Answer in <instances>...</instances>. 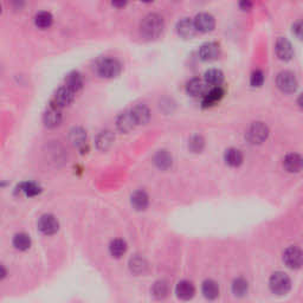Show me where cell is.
Masks as SVG:
<instances>
[{"label": "cell", "mask_w": 303, "mask_h": 303, "mask_svg": "<svg viewBox=\"0 0 303 303\" xmlns=\"http://www.w3.org/2000/svg\"><path fill=\"white\" fill-rule=\"evenodd\" d=\"M239 6L242 7L243 10H250L251 6H252V4H251V2H249V1H242L239 4Z\"/></svg>", "instance_id": "38"}, {"label": "cell", "mask_w": 303, "mask_h": 303, "mask_svg": "<svg viewBox=\"0 0 303 303\" xmlns=\"http://www.w3.org/2000/svg\"><path fill=\"white\" fill-rule=\"evenodd\" d=\"M58 220L52 215H43L38 220V230L44 235H53L58 231Z\"/></svg>", "instance_id": "8"}, {"label": "cell", "mask_w": 303, "mask_h": 303, "mask_svg": "<svg viewBox=\"0 0 303 303\" xmlns=\"http://www.w3.org/2000/svg\"><path fill=\"white\" fill-rule=\"evenodd\" d=\"M140 29L146 38L158 37L164 30V19L158 13H150L142 19Z\"/></svg>", "instance_id": "1"}, {"label": "cell", "mask_w": 303, "mask_h": 303, "mask_svg": "<svg viewBox=\"0 0 303 303\" xmlns=\"http://www.w3.org/2000/svg\"><path fill=\"white\" fill-rule=\"evenodd\" d=\"M116 126L117 129H119L120 131H122V133H127V131L131 130V129L135 127L136 123L134 121L133 116H131L130 110L125 111V113H122L117 117Z\"/></svg>", "instance_id": "20"}, {"label": "cell", "mask_w": 303, "mask_h": 303, "mask_svg": "<svg viewBox=\"0 0 303 303\" xmlns=\"http://www.w3.org/2000/svg\"><path fill=\"white\" fill-rule=\"evenodd\" d=\"M276 83L277 87H279L283 92H294L297 89V87H299L296 76L291 71H289V70L281 71L280 74L277 75Z\"/></svg>", "instance_id": "6"}, {"label": "cell", "mask_w": 303, "mask_h": 303, "mask_svg": "<svg viewBox=\"0 0 303 303\" xmlns=\"http://www.w3.org/2000/svg\"><path fill=\"white\" fill-rule=\"evenodd\" d=\"M176 31H178L179 35L182 36V37L190 38L195 35L197 29H195V22L191 21L190 18H184L176 24Z\"/></svg>", "instance_id": "19"}, {"label": "cell", "mask_w": 303, "mask_h": 303, "mask_svg": "<svg viewBox=\"0 0 303 303\" xmlns=\"http://www.w3.org/2000/svg\"><path fill=\"white\" fill-rule=\"evenodd\" d=\"M224 96V89L221 87H213L209 91L205 94L203 97V107L207 108V107L215 106L216 103L219 102Z\"/></svg>", "instance_id": "17"}, {"label": "cell", "mask_w": 303, "mask_h": 303, "mask_svg": "<svg viewBox=\"0 0 303 303\" xmlns=\"http://www.w3.org/2000/svg\"><path fill=\"white\" fill-rule=\"evenodd\" d=\"M126 250H127V244L123 239H114L109 245V251L114 257H121Z\"/></svg>", "instance_id": "33"}, {"label": "cell", "mask_w": 303, "mask_h": 303, "mask_svg": "<svg viewBox=\"0 0 303 303\" xmlns=\"http://www.w3.org/2000/svg\"><path fill=\"white\" fill-rule=\"evenodd\" d=\"M61 120H62L61 108L52 105V103H49V107H47L45 113L43 115V121L45 123L46 127L49 128L56 127V126L60 125Z\"/></svg>", "instance_id": "10"}, {"label": "cell", "mask_w": 303, "mask_h": 303, "mask_svg": "<svg viewBox=\"0 0 303 303\" xmlns=\"http://www.w3.org/2000/svg\"><path fill=\"white\" fill-rule=\"evenodd\" d=\"M83 86L82 75L78 71H71L65 77V87H68L70 90L74 92L78 91Z\"/></svg>", "instance_id": "23"}, {"label": "cell", "mask_w": 303, "mask_h": 303, "mask_svg": "<svg viewBox=\"0 0 303 303\" xmlns=\"http://www.w3.org/2000/svg\"><path fill=\"white\" fill-rule=\"evenodd\" d=\"M70 140H71V142L76 147L82 150L87 142V134L86 131H84V129L81 127L72 128L71 130H70Z\"/></svg>", "instance_id": "24"}, {"label": "cell", "mask_w": 303, "mask_h": 303, "mask_svg": "<svg viewBox=\"0 0 303 303\" xmlns=\"http://www.w3.org/2000/svg\"><path fill=\"white\" fill-rule=\"evenodd\" d=\"M207 87H209V84H207L205 81L200 80V78H193V80H191L189 83H187V92L191 95V96H195V97H198V96H205V94H206L207 91H209V89H207Z\"/></svg>", "instance_id": "15"}, {"label": "cell", "mask_w": 303, "mask_h": 303, "mask_svg": "<svg viewBox=\"0 0 303 303\" xmlns=\"http://www.w3.org/2000/svg\"><path fill=\"white\" fill-rule=\"evenodd\" d=\"M283 166L289 173H299L303 170V158L300 154H288L283 161Z\"/></svg>", "instance_id": "13"}, {"label": "cell", "mask_w": 303, "mask_h": 303, "mask_svg": "<svg viewBox=\"0 0 303 303\" xmlns=\"http://www.w3.org/2000/svg\"><path fill=\"white\" fill-rule=\"evenodd\" d=\"M250 83L252 87H260L264 83V74H263L262 70H256V71L252 72Z\"/></svg>", "instance_id": "36"}, {"label": "cell", "mask_w": 303, "mask_h": 303, "mask_svg": "<svg viewBox=\"0 0 303 303\" xmlns=\"http://www.w3.org/2000/svg\"><path fill=\"white\" fill-rule=\"evenodd\" d=\"M129 268H130L131 273L136 275L144 274L147 270V263H146V260L142 257L135 256L130 258V260H129Z\"/></svg>", "instance_id": "32"}, {"label": "cell", "mask_w": 303, "mask_h": 303, "mask_svg": "<svg viewBox=\"0 0 303 303\" xmlns=\"http://www.w3.org/2000/svg\"><path fill=\"white\" fill-rule=\"evenodd\" d=\"M114 141V135L111 134V131L109 130H103L97 135L96 137V146L97 148L101 151H106Z\"/></svg>", "instance_id": "29"}, {"label": "cell", "mask_w": 303, "mask_h": 303, "mask_svg": "<svg viewBox=\"0 0 303 303\" xmlns=\"http://www.w3.org/2000/svg\"><path fill=\"white\" fill-rule=\"evenodd\" d=\"M18 191L19 192L24 193L25 195L27 197H35V195H39L42 192V189L39 185L36 184V182H23L18 186Z\"/></svg>", "instance_id": "30"}, {"label": "cell", "mask_w": 303, "mask_h": 303, "mask_svg": "<svg viewBox=\"0 0 303 303\" xmlns=\"http://www.w3.org/2000/svg\"><path fill=\"white\" fill-rule=\"evenodd\" d=\"M175 294L180 300L189 301V300H191L193 296H195V288L192 282H190V281H186V280H182L178 283V284H176Z\"/></svg>", "instance_id": "14"}, {"label": "cell", "mask_w": 303, "mask_h": 303, "mask_svg": "<svg viewBox=\"0 0 303 303\" xmlns=\"http://www.w3.org/2000/svg\"><path fill=\"white\" fill-rule=\"evenodd\" d=\"M224 81V74L219 69H210L205 72V82L209 86L220 87Z\"/></svg>", "instance_id": "25"}, {"label": "cell", "mask_w": 303, "mask_h": 303, "mask_svg": "<svg viewBox=\"0 0 303 303\" xmlns=\"http://www.w3.org/2000/svg\"><path fill=\"white\" fill-rule=\"evenodd\" d=\"M293 32L299 39L303 41V21H299L294 24L293 26Z\"/></svg>", "instance_id": "37"}, {"label": "cell", "mask_w": 303, "mask_h": 303, "mask_svg": "<svg viewBox=\"0 0 303 303\" xmlns=\"http://www.w3.org/2000/svg\"><path fill=\"white\" fill-rule=\"evenodd\" d=\"M283 260L288 268L294 270L301 269L303 266V250L299 246H289L283 254Z\"/></svg>", "instance_id": "5"}, {"label": "cell", "mask_w": 303, "mask_h": 303, "mask_svg": "<svg viewBox=\"0 0 303 303\" xmlns=\"http://www.w3.org/2000/svg\"><path fill=\"white\" fill-rule=\"evenodd\" d=\"M275 50H276L277 57H279L281 61H290L294 56L293 45H291V43L287 38L281 37L277 39Z\"/></svg>", "instance_id": "9"}, {"label": "cell", "mask_w": 303, "mask_h": 303, "mask_svg": "<svg viewBox=\"0 0 303 303\" xmlns=\"http://www.w3.org/2000/svg\"><path fill=\"white\" fill-rule=\"evenodd\" d=\"M224 159H225V162L229 166L237 167L242 165L243 154L237 148H229V150H226L225 154H224Z\"/></svg>", "instance_id": "22"}, {"label": "cell", "mask_w": 303, "mask_h": 303, "mask_svg": "<svg viewBox=\"0 0 303 303\" xmlns=\"http://www.w3.org/2000/svg\"><path fill=\"white\" fill-rule=\"evenodd\" d=\"M113 5H116V6H123V5H126V2H113Z\"/></svg>", "instance_id": "40"}, {"label": "cell", "mask_w": 303, "mask_h": 303, "mask_svg": "<svg viewBox=\"0 0 303 303\" xmlns=\"http://www.w3.org/2000/svg\"><path fill=\"white\" fill-rule=\"evenodd\" d=\"M13 246L16 249L21 251H25L30 248L31 245V238L29 235L26 234H17L15 237H13Z\"/></svg>", "instance_id": "31"}, {"label": "cell", "mask_w": 303, "mask_h": 303, "mask_svg": "<svg viewBox=\"0 0 303 303\" xmlns=\"http://www.w3.org/2000/svg\"><path fill=\"white\" fill-rule=\"evenodd\" d=\"M130 113L136 126L145 125V123L150 121L151 111L150 109H148V107H146L145 105H136L135 107H133V108L130 109Z\"/></svg>", "instance_id": "16"}, {"label": "cell", "mask_w": 303, "mask_h": 303, "mask_svg": "<svg viewBox=\"0 0 303 303\" xmlns=\"http://www.w3.org/2000/svg\"><path fill=\"white\" fill-rule=\"evenodd\" d=\"M269 288L275 295H287L291 289V280L287 274L283 271H276L270 276L269 280Z\"/></svg>", "instance_id": "2"}, {"label": "cell", "mask_w": 303, "mask_h": 303, "mask_svg": "<svg viewBox=\"0 0 303 303\" xmlns=\"http://www.w3.org/2000/svg\"><path fill=\"white\" fill-rule=\"evenodd\" d=\"M195 25L197 31H200V32H210L215 29L216 21L213 18L212 15L206 12H201L199 15L195 16Z\"/></svg>", "instance_id": "11"}, {"label": "cell", "mask_w": 303, "mask_h": 303, "mask_svg": "<svg viewBox=\"0 0 303 303\" xmlns=\"http://www.w3.org/2000/svg\"><path fill=\"white\" fill-rule=\"evenodd\" d=\"M204 145H205V141L203 137H201L200 135H195L191 137L189 147L193 153H198V152H201V150H203Z\"/></svg>", "instance_id": "35"}, {"label": "cell", "mask_w": 303, "mask_h": 303, "mask_svg": "<svg viewBox=\"0 0 303 303\" xmlns=\"http://www.w3.org/2000/svg\"><path fill=\"white\" fill-rule=\"evenodd\" d=\"M249 290V283L248 281L243 277H238L232 283V293H234L235 296L237 297H243L248 294Z\"/></svg>", "instance_id": "28"}, {"label": "cell", "mask_w": 303, "mask_h": 303, "mask_svg": "<svg viewBox=\"0 0 303 303\" xmlns=\"http://www.w3.org/2000/svg\"><path fill=\"white\" fill-rule=\"evenodd\" d=\"M297 103H299V106L301 107V108H303V92L300 95L299 99H297Z\"/></svg>", "instance_id": "39"}, {"label": "cell", "mask_w": 303, "mask_h": 303, "mask_svg": "<svg viewBox=\"0 0 303 303\" xmlns=\"http://www.w3.org/2000/svg\"><path fill=\"white\" fill-rule=\"evenodd\" d=\"M201 293H203L205 299L213 301L219 296V285L213 280L204 281L203 285H201Z\"/></svg>", "instance_id": "18"}, {"label": "cell", "mask_w": 303, "mask_h": 303, "mask_svg": "<svg viewBox=\"0 0 303 303\" xmlns=\"http://www.w3.org/2000/svg\"><path fill=\"white\" fill-rule=\"evenodd\" d=\"M74 97H75V92L72 90H70L68 87L63 86L56 90L55 95H53L51 101H50V103H52V105L57 106L58 108L62 109L64 106H68L69 103H71L72 100H74Z\"/></svg>", "instance_id": "7"}, {"label": "cell", "mask_w": 303, "mask_h": 303, "mask_svg": "<svg viewBox=\"0 0 303 303\" xmlns=\"http://www.w3.org/2000/svg\"><path fill=\"white\" fill-rule=\"evenodd\" d=\"M269 135V128L263 122H254L246 131V140L252 145H260L264 142Z\"/></svg>", "instance_id": "4"}, {"label": "cell", "mask_w": 303, "mask_h": 303, "mask_svg": "<svg viewBox=\"0 0 303 303\" xmlns=\"http://www.w3.org/2000/svg\"><path fill=\"white\" fill-rule=\"evenodd\" d=\"M220 47L219 44L216 42H207L203 44L199 50V56L203 61H213L219 56Z\"/></svg>", "instance_id": "12"}, {"label": "cell", "mask_w": 303, "mask_h": 303, "mask_svg": "<svg viewBox=\"0 0 303 303\" xmlns=\"http://www.w3.org/2000/svg\"><path fill=\"white\" fill-rule=\"evenodd\" d=\"M52 15L50 12H46V11H42L36 15L35 17V23L38 27H42V29H45V27H49L50 25L52 24Z\"/></svg>", "instance_id": "34"}, {"label": "cell", "mask_w": 303, "mask_h": 303, "mask_svg": "<svg viewBox=\"0 0 303 303\" xmlns=\"http://www.w3.org/2000/svg\"><path fill=\"white\" fill-rule=\"evenodd\" d=\"M154 162L161 170H167L172 165V155L167 151H159L154 155Z\"/></svg>", "instance_id": "27"}, {"label": "cell", "mask_w": 303, "mask_h": 303, "mask_svg": "<svg viewBox=\"0 0 303 303\" xmlns=\"http://www.w3.org/2000/svg\"><path fill=\"white\" fill-rule=\"evenodd\" d=\"M152 294L156 300H164L166 299L170 294V287L166 281H158L154 283L153 288H152Z\"/></svg>", "instance_id": "26"}, {"label": "cell", "mask_w": 303, "mask_h": 303, "mask_svg": "<svg viewBox=\"0 0 303 303\" xmlns=\"http://www.w3.org/2000/svg\"><path fill=\"white\" fill-rule=\"evenodd\" d=\"M131 205L134 206V209L139 210V211H142V210H146V207L148 206V201H150V198H148L147 193L145 191L139 190L135 191V192L131 195Z\"/></svg>", "instance_id": "21"}, {"label": "cell", "mask_w": 303, "mask_h": 303, "mask_svg": "<svg viewBox=\"0 0 303 303\" xmlns=\"http://www.w3.org/2000/svg\"><path fill=\"white\" fill-rule=\"evenodd\" d=\"M96 70L97 74L102 76V77L111 78L120 74V71H121V64H120L119 61L115 60V58H102V60L97 63Z\"/></svg>", "instance_id": "3"}]
</instances>
